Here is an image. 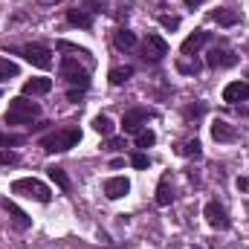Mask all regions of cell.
<instances>
[{"label": "cell", "instance_id": "33", "mask_svg": "<svg viewBox=\"0 0 249 249\" xmlns=\"http://www.w3.org/2000/svg\"><path fill=\"white\" fill-rule=\"evenodd\" d=\"M177 70H180V72H197V70H200V64H197V61H194V64L180 61V64H177Z\"/></svg>", "mask_w": 249, "mask_h": 249}, {"label": "cell", "instance_id": "35", "mask_svg": "<svg viewBox=\"0 0 249 249\" xmlns=\"http://www.w3.org/2000/svg\"><path fill=\"white\" fill-rule=\"evenodd\" d=\"M238 188L241 191H249V177H238Z\"/></svg>", "mask_w": 249, "mask_h": 249}, {"label": "cell", "instance_id": "31", "mask_svg": "<svg viewBox=\"0 0 249 249\" xmlns=\"http://www.w3.org/2000/svg\"><path fill=\"white\" fill-rule=\"evenodd\" d=\"M15 162H18L15 151H0V165H15Z\"/></svg>", "mask_w": 249, "mask_h": 249}, {"label": "cell", "instance_id": "38", "mask_svg": "<svg viewBox=\"0 0 249 249\" xmlns=\"http://www.w3.org/2000/svg\"><path fill=\"white\" fill-rule=\"evenodd\" d=\"M0 96H3V93H0Z\"/></svg>", "mask_w": 249, "mask_h": 249}, {"label": "cell", "instance_id": "12", "mask_svg": "<svg viewBox=\"0 0 249 249\" xmlns=\"http://www.w3.org/2000/svg\"><path fill=\"white\" fill-rule=\"evenodd\" d=\"M127 191H130L127 177H110V180H105V197H107V200H119Z\"/></svg>", "mask_w": 249, "mask_h": 249}, {"label": "cell", "instance_id": "21", "mask_svg": "<svg viewBox=\"0 0 249 249\" xmlns=\"http://www.w3.org/2000/svg\"><path fill=\"white\" fill-rule=\"evenodd\" d=\"M113 127H116V124H113V119H110L107 113H99V116L93 119V130H96V133H102V136H110V133H113Z\"/></svg>", "mask_w": 249, "mask_h": 249}, {"label": "cell", "instance_id": "24", "mask_svg": "<svg viewBox=\"0 0 249 249\" xmlns=\"http://www.w3.org/2000/svg\"><path fill=\"white\" fill-rule=\"evenodd\" d=\"M20 67L15 61H0V81H9V78H18Z\"/></svg>", "mask_w": 249, "mask_h": 249}, {"label": "cell", "instance_id": "6", "mask_svg": "<svg viewBox=\"0 0 249 249\" xmlns=\"http://www.w3.org/2000/svg\"><path fill=\"white\" fill-rule=\"evenodd\" d=\"M203 217H206V223L212 226V229H229V214H226V209L217 203V200H212V203H206V209H203Z\"/></svg>", "mask_w": 249, "mask_h": 249}, {"label": "cell", "instance_id": "15", "mask_svg": "<svg viewBox=\"0 0 249 249\" xmlns=\"http://www.w3.org/2000/svg\"><path fill=\"white\" fill-rule=\"evenodd\" d=\"M67 23H70V26L90 29V26H93V12H87L84 6H81V9H70V12H67Z\"/></svg>", "mask_w": 249, "mask_h": 249}, {"label": "cell", "instance_id": "20", "mask_svg": "<svg viewBox=\"0 0 249 249\" xmlns=\"http://www.w3.org/2000/svg\"><path fill=\"white\" fill-rule=\"evenodd\" d=\"M130 75H133V67H113L107 78H110L113 87H122L124 81H130Z\"/></svg>", "mask_w": 249, "mask_h": 249}, {"label": "cell", "instance_id": "27", "mask_svg": "<svg viewBox=\"0 0 249 249\" xmlns=\"http://www.w3.org/2000/svg\"><path fill=\"white\" fill-rule=\"evenodd\" d=\"M160 26H165V29H180V18H174V15H160Z\"/></svg>", "mask_w": 249, "mask_h": 249}, {"label": "cell", "instance_id": "7", "mask_svg": "<svg viewBox=\"0 0 249 249\" xmlns=\"http://www.w3.org/2000/svg\"><path fill=\"white\" fill-rule=\"evenodd\" d=\"M142 55H145V61H162L165 55H168V44H165V38L162 35H148L145 38V44H142Z\"/></svg>", "mask_w": 249, "mask_h": 249}, {"label": "cell", "instance_id": "3", "mask_svg": "<svg viewBox=\"0 0 249 249\" xmlns=\"http://www.w3.org/2000/svg\"><path fill=\"white\" fill-rule=\"evenodd\" d=\"M12 191H15V194H23V197H29V200H38V203H50V200H53V191L44 186L41 180H35V177L15 180V183H12Z\"/></svg>", "mask_w": 249, "mask_h": 249}, {"label": "cell", "instance_id": "13", "mask_svg": "<svg viewBox=\"0 0 249 249\" xmlns=\"http://www.w3.org/2000/svg\"><path fill=\"white\" fill-rule=\"evenodd\" d=\"M212 139L214 142H235L238 139V130L229 122H223V119H214L212 122Z\"/></svg>", "mask_w": 249, "mask_h": 249}, {"label": "cell", "instance_id": "26", "mask_svg": "<svg viewBox=\"0 0 249 249\" xmlns=\"http://www.w3.org/2000/svg\"><path fill=\"white\" fill-rule=\"evenodd\" d=\"M130 165L142 171V168H148V165H151V160H148V154H142V151H136V154L130 157Z\"/></svg>", "mask_w": 249, "mask_h": 249}, {"label": "cell", "instance_id": "32", "mask_svg": "<svg viewBox=\"0 0 249 249\" xmlns=\"http://www.w3.org/2000/svg\"><path fill=\"white\" fill-rule=\"evenodd\" d=\"M81 96H84V90H81V87H70V90H67V99H70V102H78Z\"/></svg>", "mask_w": 249, "mask_h": 249}, {"label": "cell", "instance_id": "8", "mask_svg": "<svg viewBox=\"0 0 249 249\" xmlns=\"http://www.w3.org/2000/svg\"><path fill=\"white\" fill-rule=\"evenodd\" d=\"M154 113L148 110V107H136V110H127L122 116V130L124 133H139L142 130V124L148 122Z\"/></svg>", "mask_w": 249, "mask_h": 249}, {"label": "cell", "instance_id": "36", "mask_svg": "<svg viewBox=\"0 0 249 249\" xmlns=\"http://www.w3.org/2000/svg\"><path fill=\"white\" fill-rule=\"evenodd\" d=\"M183 3H186V6H191V9H194V6H200V3H206V0H183Z\"/></svg>", "mask_w": 249, "mask_h": 249}, {"label": "cell", "instance_id": "34", "mask_svg": "<svg viewBox=\"0 0 249 249\" xmlns=\"http://www.w3.org/2000/svg\"><path fill=\"white\" fill-rule=\"evenodd\" d=\"M203 113V105H197V107H186V116H200Z\"/></svg>", "mask_w": 249, "mask_h": 249}, {"label": "cell", "instance_id": "1", "mask_svg": "<svg viewBox=\"0 0 249 249\" xmlns=\"http://www.w3.org/2000/svg\"><path fill=\"white\" fill-rule=\"evenodd\" d=\"M78 142H81V130H78L75 124H67L61 130H53V133H47V136L38 139V145H41L47 154H64V151L75 148Z\"/></svg>", "mask_w": 249, "mask_h": 249}, {"label": "cell", "instance_id": "28", "mask_svg": "<svg viewBox=\"0 0 249 249\" xmlns=\"http://www.w3.org/2000/svg\"><path fill=\"white\" fill-rule=\"evenodd\" d=\"M26 136H15V133H0V145H23Z\"/></svg>", "mask_w": 249, "mask_h": 249}, {"label": "cell", "instance_id": "25", "mask_svg": "<svg viewBox=\"0 0 249 249\" xmlns=\"http://www.w3.org/2000/svg\"><path fill=\"white\" fill-rule=\"evenodd\" d=\"M154 142H157V133H154V130H148V127H145V130H139V133H136V148H151Z\"/></svg>", "mask_w": 249, "mask_h": 249}, {"label": "cell", "instance_id": "19", "mask_svg": "<svg viewBox=\"0 0 249 249\" xmlns=\"http://www.w3.org/2000/svg\"><path fill=\"white\" fill-rule=\"evenodd\" d=\"M212 18H214V20H217L220 26H235V23L241 20V15H238L235 9H217V12H214Z\"/></svg>", "mask_w": 249, "mask_h": 249}, {"label": "cell", "instance_id": "22", "mask_svg": "<svg viewBox=\"0 0 249 249\" xmlns=\"http://www.w3.org/2000/svg\"><path fill=\"white\" fill-rule=\"evenodd\" d=\"M113 41H116L119 50H133V47H136V35H133L130 29H116V38H113Z\"/></svg>", "mask_w": 249, "mask_h": 249}, {"label": "cell", "instance_id": "14", "mask_svg": "<svg viewBox=\"0 0 249 249\" xmlns=\"http://www.w3.org/2000/svg\"><path fill=\"white\" fill-rule=\"evenodd\" d=\"M50 90H53V78L38 75V78L23 81V96H44V93H50Z\"/></svg>", "mask_w": 249, "mask_h": 249}, {"label": "cell", "instance_id": "30", "mask_svg": "<svg viewBox=\"0 0 249 249\" xmlns=\"http://www.w3.org/2000/svg\"><path fill=\"white\" fill-rule=\"evenodd\" d=\"M105 148H107V151H122V148H124V139H119V136H107Z\"/></svg>", "mask_w": 249, "mask_h": 249}, {"label": "cell", "instance_id": "29", "mask_svg": "<svg viewBox=\"0 0 249 249\" xmlns=\"http://www.w3.org/2000/svg\"><path fill=\"white\" fill-rule=\"evenodd\" d=\"M58 50H64V53H78V55H90L87 50H81V47H75L70 41H58Z\"/></svg>", "mask_w": 249, "mask_h": 249}, {"label": "cell", "instance_id": "11", "mask_svg": "<svg viewBox=\"0 0 249 249\" xmlns=\"http://www.w3.org/2000/svg\"><path fill=\"white\" fill-rule=\"evenodd\" d=\"M247 99H249V81H229L223 87V102L238 105V102H247Z\"/></svg>", "mask_w": 249, "mask_h": 249}, {"label": "cell", "instance_id": "2", "mask_svg": "<svg viewBox=\"0 0 249 249\" xmlns=\"http://www.w3.org/2000/svg\"><path fill=\"white\" fill-rule=\"evenodd\" d=\"M38 116H41V105L38 102H29L26 96H18V99L9 102V110H6L3 122L6 124H29L32 119H38Z\"/></svg>", "mask_w": 249, "mask_h": 249}, {"label": "cell", "instance_id": "9", "mask_svg": "<svg viewBox=\"0 0 249 249\" xmlns=\"http://www.w3.org/2000/svg\"><path fill=\"white\" fill-rule=\"evenodd\" d=\"M206 64L212 67V70H226V67H235L238 64V55L235 53H229V50H209V55H206Z\"/></svg>", "mask_w": 249, "mask_h": 249}, {"label": "cell", "instance_id": "17", "mask_svg": "<svg viewBox=\"0 0 249 249\" xmlns=\"http://www.w3.org/2000/svg\"><path fill=\"white\" fill-rule=\"evenodd\" d=\"M171 200H174L171 183H168V177H162L160 186H157V206H171Z\"/></svg>", "mask_w": 249, "mask_h": 249}, {"label": "cell", "instance_id": "10", "mask_svg": "<svg viewBox=\"0 0 249 249\" xmlns=\"http://www.w3.org/2000/svg\"><path fill=\"white\" fill-rule=\"evenodd\" d=\"M209 41H212V32H206V29H197L194 35H188L186 41H183V47H180V50H183V55H197V53H200V50H203Z\"/></svg>", "mask_w": 249, "mask_h": 249}, {"label": "cell", "instance_id": "18", "mask_svg": "<svg viewBox=\"0 0 249 249\" xmlns=\"http://www.w3.org/2000/svg\"><path fill=\"white\" fill-rule=\"evenodd\" d=\"M47 174H50V180L61 188V191H70V188H72V183H70V177H67V171H64V168L53 165V168H47Z\"/></svg>", "mask_w": 249, "mask_h": 249}, {"label": "cell", "instance_id": "37", "mask_svg": "<svg viewBox=\"0 0 249 249\" xmlns=\"http://www.w3.org/2000/svg\"><path fill=\"white\" fill-rule=\"evenodd\" d=\"M41 6H50V3H58V0H38Z\"/></svg>", "mask_w": 249, "mask_h": 249}, {"label": "cell", "instance_id": "5", "mask_svg": "<svg viewBox=\"0 0 249 249\" xmlns=\"http://www.w3.org/2000/svg\"><path fill=\"white\" fill-rule=\"evenodd\" d=\"M18 53L32 64V67H41V70H50V67H53V53H50L44 44H26V47H20Z\"/></svg>", "mask_w": 249, "mask_h": 249}, {"label": "cell", "instance_id": "23", "mask_svg": "<svg viewBox=\"0 0 249 249\" xmlns=\"http://www.w3.org/2000/svg\"><path fill=\"white\" fill-rule=\"evenodd\" d=\"M180 154H183V157H194V160H197V157L203 154V145H200L197 139H186V142L180 145Z\"/></svg>", "mask_w": 249, "mask_h": 249}, {"label": "cell", "instance_id": "16", "mask_svg": "<svg viewBox=\"0 0 249 249\" xmlns=\"http://www.w3.org/2000/svg\"><path fill=\"white\" fill-rule=\"evenodd\" d=\"M0 206H3V209H6V212H9V214L15 217V223H18L20 229H29V223H32V220L26 217V212H20V209H18V206H15L12 200H6V197L0 200Z\"/></svg>", "mask_w": 249, "mask_h": 249}, {"label": "cell", "instance_id": "4", "mask_svg": "<svg viewBox=\"0 0 249 249\" xmlns=\"http://www.w3.org/2000/svg\"><path fill=\"white\" fill-rule=\"evenodd\" d=\"M58 72H61L64 81H67V84H72V87H81V90H87V87H90V72L75 61V58H70V55L61 58V70H58Z\"/></svg>", "mask_w": 249, "mask_h": 249}]
</instances>
